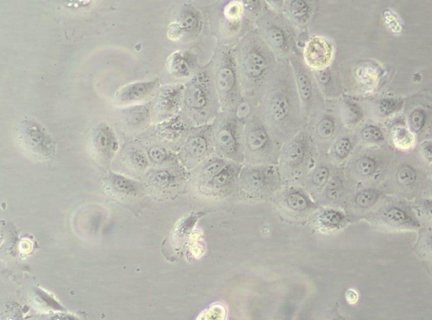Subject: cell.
I'll return each instance as SVG.
<instances>
[{
    "label": "cell",
    "instance_id": "obj_22",
    "mask_svg": "<svg viewBox=\"0 0 432 320\" xmlns=\"http://www.w3.org/2000/svg\"><path fill=\"white\" fill-rule=\"evenodd\" d=\"M334 164L330 161L327 155H320L312 170L301 183L308 194L315 201H319L322 193L327 186L330 179L333 175Z\"/></svg>",
    "mask_w": 432,
    "mask_h": 320
},
{
    "label": "cell",
    "instance_id": "obj_30",
    "mask_svg": "<svg viewBox=\"0 0 432 320\" xmlns=\"http://www.w3.org/2000/svg\"><path fill=\"white\" fill-rule=\"evenodd\" d=\"M229 162L230 161H228V160L215 154L213 157L208 158L201 165L194 168V179L199 188L209 182L219 172H221Z\"/></svg>",
    "mask_w": 432,
    "mask_h": 320
},
{
    "label": "cell",
    "instance_id": "obj_47",
    "mask_svg": "<svg viewBox=\"0 0 432 320\" xmlns=\"http://www.w3.org/2000/svg\"><path fill=\"white\" fill-rule=\"evenodd\" d=\"M423 251L432 256V232L428 233L422 242Z\"/></svg>",
    "mask_w": 432,
    "mask_h": 320
},
{
    "label": "cell",
    "instance_id": "obj_12",
    "mask_svg": "<svg viewBox=\"0 0 432 320\" xmlns=\"http://www.w3.org/2000/svg\"><path fill=\"white\" fill-rule=\"evenodd\" d=\"M215 155L212 124L193 127L179 150L178 158L187 169H194Z\"/></svg>",
    "mask_w": 432,
    "mask_h": 320
},
{
    "label": "cell",
    "instance_id": "obj_50",
    "mask_svg": "<svg viewBox=\"0 0 432 320\" xmlns=\"http://www.w3.org/2000/svg\"><path fill=\"white\" fill-rule=\"evenodd\" d=\"M332 320H345V319H332Z\"/></svg>",
    "mask_w": 432,
    "mask_h": 320
},
{
    "label": "cell",
    "instance_id": "obj_21",
    "mask_svg": "<svg viewBox=\"0 0 432 320\" xmlns=\"http://www.w3.org/2000/svg\"><path fill=\"white\" fill-rule=\"evenodd\" d=\"M108 194L122 203H129L142 196L143 184L116 172H108L103 181Z\"/></svg>",
    "mask_w": 432,
    "mask_h": 320
},
{
    "label": "cell",
    "instance_id": "obj_46",
    "mask_svg": "<svg viewBox=\"0 0 432 320\" xmlns=\"http://www.w3.org/2000/svg\"><path fill=\"white\" fill-rule=\"evenodd\" d=\"M43 320H79L75 318V316L64 314V313H55L46 316Z\"/></svg>",
    "mask_w": 432,
    "mask_h": 320
},
{
    "label": "cell",
    "instance_id": "obj_45",
    "mask_svg": "<svg viewBox=\"0 0 432 320\" xmlns=\"http://www.w3.org/2000/svg\"><path fill=\"white\" fill-rule=\"evenodd\" d=\"M422 216L432 223V199L423 200L419 206Z\"/></svg>",
    "mask_w": 432,
    "mask_h": 320
},
{
    "label": "cell",
    "instance_id": "obj_43",
    "mask_svg": "<svg viewBox=\"0 0 432 320\" xmlns=\"http://www.w3.org/2000/svg\"><path fill=\"white\" fill-rule=\"evenodd\" d=\"M394 139H397L398 141L395 142L396 146L398 147H402L403 149L408 148L411 146H413V137L408 133V130L405 129H398L397 132L396 138Z\"/></svg>",
    "mask_w": 432,
    "mask_h": 320
},
{
    "label": "cell",
    "instance_id": "obj_28",
    "mask_svg": "<svg viewBox=\"0 0 432 320\" xmlns=\"http://www.w3.org/2000/svg\"><path fill=\"white\" fill-rule=\"evenodd\" d=\"M152 120V112L150 102L130 106L122 112L121 120L129 130H143L150 125Z\"/></svg>",
    "mask_w": 432,
    "mask_h": 320
},
{
    "label": "cell",
    "instance_id": "obj_44",
    "mask_svg": "<svg viewBox=\"0 0 432 320\" xmlns=\"http://www.w3.org/2000/svg\"><path fill=\"white\" fill-rule=\"evenodd\" d=\"M399 102L394 99H383L379 104V112L382 115H389L399 109Z\"/></svg>",
    "mask_w": 432,
    "mask_h": 320
},
{
    "label": "cell",
    "instance_id": "obj_14",
    "mask_svg": "<svg viewBox=\"0 0 432 320\" xmlns=\"http://www.w3.org/2000/svg\"><path fill=\"white\" fill-rule=\"evenodd\" d=\"M205 26L201 11L190 3H183L175 10L167 28V36L173 41L190 42L196 39Z\"/></svg>",
    "mask_w": 432,
    "mask_h": 320
},
{
    "label": "cell",
    "instance_id": "obj_34",
    "mask_svg": "<svg viewBox=\"0 0 432 320\" xmlns=\"http://www.w3.org/2000/svg\"><path fill=\"white\" fill-rule=\"evenodd\" d=\"M353 150L352 139L348 137H339L334 139L330 146L327 157L333 164L340 163L349 158Z\"/></svg>",
    "mask_w": 432,
    "mask_h": 320
},
{
    "label": "cell",
    "instance_id": "obj_1",
    "mask_svg": "<svg viewBox=\"0 0 432 320\" xmlns=\"http://www.w3.org/2000/svg\"><path fill=\"white\" fill-rule=\"evenodd\" d=\"M252 109L283 145L308 126L290 61L279 60L270 84Z\"/></svg>",
    "mask_w": 432,
    "mask_h": 320
},
{
    "label": "cell",
    "instance_id": "obj_37",
    "mask_svg": "<svg viewBox=\"0 0 432 320\" xmlns=\"http://www.w3.org/2000/svg\"><path fill=\"white\" fill-rule=\"evenodd\" d=\"M378 193L374 190H364L358 192L354 198V207L357 209L370 208L378 199Z\"/></svg>",
    "mask_w": 432,
    "mask_h": 320
},
{
    "label": "cell",
    "instance_id": "obj_17",
    "mask_svg": "<svg viewBox=\"0 0 432 320\" xmlns=\"http://www.w3.org/2000/svg\"><path fill=\"white\" fill-rule=\"evenodd\" d=\"M89 148L93 157L101 165L109 166L120 150V142L115 131L107 122L94 127L89 134Z\"/></svg>",
    "mask_w": 432,
    "mask_h": 320
},
{
    "label": "cell",
    "instance_id": "obj_7",
    "mask_svg": "<svg viewBox=\"0 0 432 320\" xmlns=\"http://www.w3.org/2000/svg\"><path fill=\"white\" fill-rule=\"evenodd\" d=\"M261 38L280 61L300 53L296 28L282 12L270 8L254 23Z\"/></svg>",
    "mask_w": 432,
    "mask_h": 320
},
{
    "label": "cell",
    "instance_id": "obj_23",
    "mask_svg": "<svg viewBox=\"0 0 432 320\" xmlns=\"http://www.w3.org/2000/svg\"><path fill=\"white\" fill-rule=\"evenodd\" d=\"M243 165L230 162L224 169L209 182L203 184L201 190L208 195H227L238 190L239 175Z\"/></svg>",
    "mask_w": 432,
    "mask_h": 320
},
{
    "label": "cell",
    "instance_id": "obj_49",
    "mask_svg": "<svg viewBox=\"0 0 432 320\" xmlns=\"http://www.w3.org/2000/svg\"><path fill=\"white\" fill-rule=\"evenodd\" d=\"M346 298L350 303H356L358 300V295L356 291L349 290L346 294Z\"/></svg>",
    "mask_w": 432,
    "mask_h": 320
},
{
    "label": "cell",
    "instance_id": "obj_27",
    "mask_svg": "<svg viewBox=\"0 0 432 320\" xmlns=\"http://www.w3.org/2000/svg\"><path fill=\"white\" fill-rule=\"evenodd\" d=\"M317 3L308 0L281 1L280 12L294 25L296 29H307L315 18Z\"/></svg>",
    "mask_w": 432,
    "mask_h": 320
},
{
    "label": "cell",
    "instance_id": "obj_41",
    "mask_svg": "<svg viewBox=\"0 0 432 320\" xmlns=\"http://www.w3.org/2000/svg\"><path fill=\"white\" fill-rule=\"evenodd\" d=\"M361 111L354 104H347L344 111V120L347 125H354L360 120Z\"/></svg>",
    "mask_w": 432,
    "mask_h": 320
},
{
    "label": "cell",
    "instance_id": "obj_6",
    "mask_svg": "<svg viewBox=\"0 0 432 320\" xmlns=\"http://www.w3.org/2000/svg\"><path fill=\"white\" fill-rule=\"evenodd\" d=\"M282 146L283 144L273 134L258 113L248 108L244 116V164L277 166Z\"/></svg>",
    "mask_w": 432,
    "mask_h": 320
},
{
    "label": "cell",
    "instance_id": "obj_15",
    "mask_svg": "<svg viewBox=\"0 0 432 320\" xmlns=\"http://www.w3.org/2000/svg\"><path fill=\"white\" fill-rule=\"evenodd\" d=\"M185 84L165 85L157 90L152 100V118L158 123L169 120L181 113Z\"/></svg>",
    "mask_w": 432,
    "mask_h": 320
},
{
    "label": "cell",
    "instance_id": "obj_24",
    "mask_svg": "<svg viewBox=\"0 0 432 320\" xmlns=\"http://www.w3.org/2000/svg\"><path fill=\"white\" fill-rule=\"evenodd\" d=\"M303 55L305 63L312 71H319L332 64L333 47L323 36H312L305 43Z\"/></svg>",
    "mask_w": 432,
    "mask_h": 320
},
{
    "label": "cell",
    "instance_id": "obj_25",
    "mask_svg": "<svg viewBox=\"0 0 432 320\" xmlns=\"http://www.w3.org/2000/svg\"><path fill=\"white\" fill-rule=\"evenodd\" d=\"M159 86L160 82L157 79L133 82L118 90L114 102L120 106L140 104L157 92Z\"/></svg>",
    "mask_w": 432,
    "mask_h": 320
},
{
    "label": "cell",
    "instance_id": "obj_8",
    "mask_svg": "<svg viewBox=\"0 0 432 320\" xmlns=\"http://www.w3.org/2000/svg\"><path fill=\"white\" fill-rule=\"evenodd\" d=\"M240 111V110H239ZM238 112H221L215 118L213 137L215 154L228 161L243 165L244 116Z\"/></svg>",
    "mask_w": 432,
    "mask_h": 320
},
{
    "label": "cell",
    "instance_id": "obj_19",
    "mask_svg": "<svg viewBox=\"0 0 432 320\" xmlns=\"http://www.w3.org/2000/svg\"><path fill=\"white\" fill-rule=\"evenodd\" d=\"M338 126L337 117L328 108L308 123V127L320 155L328 154L330 146L338 137Z\"/></svg>",
    "mask_w": 432,
    "mask_h": 320
},
{
    "label": "cell",
    "instance_id": "obj_38",
    "mask_svg": "<svg viewBox=\"0 0 432 320\" xmlns=\"http://www.w3.org/2000/svg\"><path fill=\"white\" fill-rule=\"evenodd\" d=\"M227 310L222 303H215L202 312L196 320H226Z\"/></svg>",
    "mask_w": 432,
    "mask_h": 320
},
{
    "label": "cell",
    "instance_id": "obj_5",
    "mask_svg": "<svg viewBox=\"0 0 432 320\" xmlns=\"http://www.w3.org/2000/svg\"><path fill=\"white\" fill-rule=\"evenodd\" d=\"M320 157L308 127L285 143L277 167L285 186L301 184Z\"/></svg>",
    "mask_w": 432,
    "mask_h": 320
},
{
    "label": "cell",
    "instance_id": "obj_26",
    "mask_svg": "<svg viewBox=\"0 0 432 320\" xmlns=\"http://www.w3.org/2000/svg\"><path fill=\"white\" fill-rule=\"evenodd\" d=\"M166 68L170 76L189 81L201 67H199L198 56L194 52L182 49L167 57Z\"/></svg>",
    "mask_w": 432,
    "mask_h": 320
},
{
    "label": "cell",
    "instance_id": "obj_13",
    "mask_svg": "<svg viewBox=\"0 0 432 320\" xmlns=\"http://www.w3.org/2000/svg\"><path fill=\"white\" fill-rule=\"evenodd\" d=\"M275 203L288 219L305 220L316 211V203L300 184H291L281 188L275 195Z\"/></svg>",
    "mask_w": 432,
    "mask_h": 320
},
{
    "label": "cell",
    "instance_id": "obj_40",
    "mask_svg": "<svg viewBox=\"0 0 432 320\" xmlns=\"http://www.w3.org/2000/svg\"><path fill=\"white\" fill-rule=\"evenodd\" d=\"M361 137L365 142L377 143L383 141V134L380 129L373 125L365 127L361 131Z\"/></svg>",
    "mask_w": 432,
    "mask_h": 320
},
{
    "label": "cell",
    "instance_id": "obj_3",
    "mask_svg": "<svg viewBox=\"0 0 432 320\" xmlns=\"http://www.w3.org/2000/svg\"><path fill=\"white\" fill-rule=\"evenodd\" d=\"M222 112L210 64L201 67L185 84L181 113L193 127L210 125Z\"/></svg>",
    "mask_w": 432,
    "mask_h": 320
},
{
    "label": "cell",
    "instance_id": "obj_51",
    "mask_svg": "<svg viewBox=\"0 0 432 320\" xmlns=\"http://www.w3.org/2000/svg\"><path fill=\"white\" fill-rule=\"evenodd\" d=\"M431 196H432V188H431Z\"/></svg>",
    "mask_w": 432,
    "mask_h": 320
},
{
    "label": "cell",
    "instance_id": "obj_18",
    "mask_svg": "<svg viewBox=\"0 0 432 320\" xmlns=\"http://www.w3.org/2000/svg\"><path fill=\"white\" fill-rule=\"evenodd\" d=\"M192 128L193 126L180 113L169 120L154 124L150 129V134L161 142L162 145H177L180 150Z\"/></svg>",
    "mask_w": 432,
    "mask_h": 320
},
{
    "label": "cell",
    "instance_id": "obj_33",
    "mask_svg": "<svg viewBox=\"0 0 432 320\" xmlns=\"http://www.w3.org/2000/svg\"><path fill=\"white\" fill-rule=\"evenodd\" d=\"M317 84L319 85L322 93L325 99H330L336 96V74H334L332 64L329 67L319 69V71H313Z\"/></svg>",
    "mask_w": 432,
    "mask_h": 320
},
{
    "label": "cell",
    "instance_id": "obj_20",
    "mask_svg": "<svg viewBox=\"0 0 432 320\" xmlns=\"http://www.w3.org/2000/svg\"><path fill=\"white\" fill-rule=\"evenodd\" d=\"M146 186L157 194H170L178 190L185 181L182 167L171 166L148 171L145 175Z\"/></svg>",
    "mask_w": 432,
    "mask_h": 320
},
{
    "label": "cell",
    "instance_id": "obj_32",
    "mask_svg": "<svg viewBox=\"0 0 432 320\" xmlns=\"http://www.w3.org/2000/svg\"><path fill=\"white\" fill-rule=\"evenodd\" d=\"M344 194L345 183L343 178L341 177L339 172H334L317 202L324 204V206L334 204L340 202L343 198Z\"/></svg>",
    "mask_w": 432,
    "mask_h": 320
},
{
    "label": "cell",
    "instance_id": "obj_31",
    "mask_svg": "<svg viewBox=\"0 0 432 320\" xmlns=\"http://www.w3.org/2000/svg\"><path fill=\"white\" fill-rule=\"evenodd\" d=\"M121 159L129 169L134 172H145L147 169L150 162L147 154L141 146L134 144H129L124 147Z\"/></svg>",
    "mask_w": 432,
    "mask_h": 320
},
{
    "label": "cell",
    "instance_id": "obj_16",
    "mask_svg": "<svg viewBox=\"0 0 432 320\" xmlns=\"http://www.w3.org/2000/svg\"><path fill=\"white\" fill-rule=\"evenodd\" d=\"M370 219L380 227L390 230H415L421 227L412 209L401 202L381 207Z\"/></svg>",
    "mask_w": 432,
    "mask_h": 320
},
{
    "label": "cell",
    "instance_id": "obj_9",
    "mask_svg": "<svg viewBox=\"0 0 432 320\" xmlns=\"http://www.w3.org/2000/svg\"><path fill=\"white\" fill-rule=\"evenodd\" d=\"M297 91L305 121L311 122L327 108L326 99L316 81L315 73L305 63L301 53L291 57Z\"/></svg>",
    "mask_w": 432,
    "mask_h": 320
},
{
    "label": "cell",
    "instance_id": "obj_29",
    "mask_svg": "<svg viewBox=\"0 0 432 320\" xmlns=\"http://www.w3.org/2000/svg\"><path fill=\"white\" fill-rule=\"evenodd\" d=\"M312 221L321 232H331L344 227L346 216L342 211L327 208L313 214Z\"/></svg>",
    "mask_w": 432,
    "mask_h": 320
},
{
    "label": "cell",
    "instance_id": "obj_2",
    "mask_svg": "<svg viewBox=\"0 0 432 320\" xmlns=\"http://www.w3.org/2000/svg\"><path fill=\"white\" fill-rule=\"evenodd\" d=\"M236 57L244 102L248 108H255L274 76L279 60L254 27L236 43Z\"/></svg>",
    "mask_w": 432,
    "mask_h": 320
},
{
    "label": "cell",
    "instance_id": "obj_42",
    "mask_svg": "<svg viewBox=\"0 0 432 320\" xmlns=\"http://www.w3.org/2000/svg\"><path fill=\"white\" fill-rule=\"evenodd\" d=\"M426 118V113H424L423 110H414L410 116V124L411 129H412L415 132H419V131H421L423 129L424 125H425Z\"/></svg>",
    "mask_w": 432,
    "mask_h": 320
},
{
    "label": "cell",
    "instance_id": "obj_10",
    "mask_svg": "<svg viewBox=\"0 0 432 320\" xmlns=\"http://www.w3.org/2000/svg\"><path fill=\"white\" fill-rule=\"evenodd\" d=\"M15 138L27 157L38 161H48L55 157V139L35 118H22L15 127Z\"/></svg>",
    "mask_w": 432,
    "mask_h": 320
},
{
    "label": "cell",
    "instance_id": "obj_39",
    "mask_svg": "<svg viewBox=\"0 0 432 320\" xmlns=\"http://www.w3.org/2000/svg\"><path fill=\"white\" fill-rule=\"evenodd\" d=\"M397 179L398 183L401 186H412L417 180V174H415L412 167L405 165L399 168L397 172Z\"/></svg>",
    "mask_w": 432,
    "mask_h": 320
},
{
    "label": "cell",
    "instance_id": "obj_35",
    "mask_svg": "<svg viewBox=\"0 0 432 320\" xmlns=\"http://www.w3.org/2000/svg\"><path fill=\"white\" fill-rule=\"evenodd\" d=\"M146 154H147L149 161L157 165H163L176 159V155L173 153V151L169 150L168 147L162 144H152L146 150Z\"/></svg>",
    "mask_w": 432,
    "mask_h": 320
},
{
    "label": "cell",
    "instance_id": "obj_48",
    "mask_svg": "<svg viewBox=\"0 0 432 320\" xmlns=\"http://www.w3.org/2000/svg\"><path fill=\"white\" fill-rule=\"evenodd\" d=\"M422 154L426 161L432 162V143H426L423 146Z\"/></svg>",
    "mask_w": 432,
    "mask_h": 320
},
{
    "label": "cell",
    "instance_id": "obj_11",
    "mask_svg": "<svg viewBox=\"0 0 432 320\" xmlns=\"http://www.w3.org/2000/svg\"><path fill=\"white\" fill-rule=\"evenodd\" d=\"M284 186L277 166L245 164L239 175L238 190L247 198L264 199L276 194Z\"/></svg>",
    "mask_w": 432,
    "mask_h": 320
},
{
    "label": "cell",
    "instance_id": "obj_4",
    "mask_svg": "<svg viewBox=\"0 0 432 320\" xmlns=\"http://www.w3.org/2000/svg\"><path fill=\"white\" fill-rule=\"evenodd\" d=\"M210 64L222 112H238L246 104L236 63V46L218 43Z\"/></svg>",
    "mask_w": 432,
    "mask_h": 320
},
{
    "label": "cell",
    "instance_id": "obj_36",
    "mask_svg": "<svg viewBox=\"0 0 432 320\" xmlns=\"http://www.w3.org/2000/svg\"><path fill=\"white\" fill-rule=\"evenodd\" d=\"M376 161L368 155L357 158L353 164V171L360 178L370 177L376 171Z\"/></svg>",
    "mask_w": 432,
    "mask_h": 320
}]
</instances>
